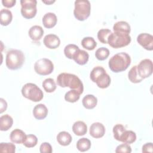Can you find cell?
I'll return each instance as SVG.
<instances>
[{
    "instance_id": "obj_1",
    "label": "cell",
    "mask_w": 153,
    "mask_h": 153,
    "mask_svg": "<svg viewBox=\"0 0 153 153\" xmlns=\"http://www.w3.org/2000/svg\"><path fill=\"white\" fill-rule=\"evenodd\" d=\"M57 83L61 87H69L76 90L80 94L83 93L84 85L81 80L75 75L61 73L57 77Z\"/></svg>"
},
{
    "instance_id": "obj_2",
    "label": "cell",
    "mask_w": 153,
    "mask_h": 153,
    "mask_svg": "<svg viewBox=\"0 0 153 153\" xmlns=\"http://www.w3.org/2000/svg\"><path fill=\"white\" fill-rule=\"evenodd\" d=\"M131 64V57L126 53L121 52L114 55L109 60V69L114 72L126 71Z\"/></svg>"
},
{
    "instance_id": "obj_3",
    "label": "cell",
    "mask_w": 153,
    "mask_h": 153,
    "mask_svg": "<svg viewBox=\"0 0 153 153\" xmlns=\"http://www.w3.org/2000/svg\"><path fill=\"white\" fill-rule=\"evenodd\" d=\"M91 80L96 82L98 87L100 88H106L111 84V78L106 72L105 69L102 66L94 67L90 74Z\"/></svg>"
},
{
    "instance_id": "obj_4",
    "label": "cell",
    "mask_w": 153,
    "mask_h": 153,
    "mask_svg": "<svg viewBox=\"0 0 153 153\" xmlns=\"http://www.w3.org/2000/svg\"><path fill=\"white\" fill-rule=\"evenodd\" d=\"M24 62L25 55L21 50L12 49L7 52L5 64L9 69L17 70L21 68Z\"/></svg>"
},
{
    "instance_id": "obj_5",
    "label": "cell",
    "mask_w": 153,
    "mask_h": 153,
    "mask_svg": "<svg viewBox=\"0 0 153 153\" xmlns=\"http://www.w3.org/2000/svg\"><path fill=\"white\" fill-rule=\"evenodd\" d=\"M131 42L129 34L114 32H111L108 38V44L114 48H119L128 45Z\"/></svg>"
},
{
    "instance_id": "obj_6",
    "label": "cell",
    "mask_w": 153,
    "mask_h": 153,
    "mask_svg": "<svg viewBox=\"0 0 153 153\" xmlns=\"http://www.w3.org/2000/svg\"><path fill=\"white\" fill-rule=\"evenodd\" d=\"M74 5V15L78 20L84 21L90 16L91 4L89 1L76 0Z\"/></svg>"
},
{
    "instance_id": "obj_7",
    "label": "cell",
    "mask_w": 153,
    "mask_h": 153,
    "mask_svg": "<svg viewBox=\"0 0 153 153\" xmlns=\"http://www.w3.org/2000/svg\"><path fill=\"white\" fill-rule=\"evenodd\" d=\"M22 94L26 99L33 102L41 101L43 97L42 91L33 83H26L22 88Z\"/></svg>"
},
{
    "instance_id": "obj_8",
    "label": "cell",
    "mask_w": 153,
    "mask_h": 153,
    "mask_svg": "<svg viewBox=\"0 0 153 153\" xmlns=\"http://www.w3.org/2000/svg\"><path fill=\"white\" fill-rule=\"evenodd\" d=\"M21 14L22 16L27 19L33 18L37 12L36 0H21Z\"/></svg>"
},
{
    "instance_id": "obj_9",
    "label": "cell",
    "mask_w": 153,
    "mask_h": 153,
    "mask_svg": "<svg viewBox=\"0 0 153 153\" xmlns=\"http://www.w3.org/2000/svg\"><path fill=\"white\" fill-rule=\"evenodd\" d=\"M34 69L36 73L40 75H47L53 72L54 65L48 59L42 58L35 63Z\"/></svg>"
},
{
    "instance_id": "obj_10",
    "label": "cell",
    "mask_w": 153,
    "mask_h": 153,
    "mask_svg": "<svg viewBox=\"0 0 153 153\" xmlns=\"http://www.w3.org/2000/svg\"><path fill=\"white\" fill-rule=\"evenodd\" d=\"M137 70L139 76L143 79L150 76L153 71L152 60L149 59L142 60L137 66Z\"/></svg>"
},
{
    "instance_id": "obj_11",
    "label": "cell",
    "mask_w": 153,
    "mask_h": 153,
    "mask_svg": "<svg viewBox=\"0 0 153 153\" xmlns=\"http://www.w3.org/2000/svg\"><path fill=\"white\" fill-rule=\"evenodd\" d=\"M137 42L145 50H153V36L147 33H140L137 37Z\"/></svg>"
},
{
    "instance_id": "obj_12",
    "label": "cell",
    "mask_w": 153,
    "mask_h": 153,
    "mask_svg": "<svg viewBox=\"0 0 153 153\" xmlns=\"http://www.w3.org/2000/svg\"><path fill=\"white\" fill-rule=\"evenodd\" d=\"M105 133V128L104 126L99 122L93 123L90 127V134L94 138H100Z\"/></svg>"
},
{
    "instance_id": "obj_13",
    "label": "cell",
    "mask_w": 153,
    "mask_h": 153,
    "mask_svg": "<svg viewBox=\"0 0 153 153\" xmlns=\"http://www.w3.org/2000/svg\"><path fill=\"white\" fill-rule=\"evenodd\" d=\"M44 44L50 49H56L60 44V40L55 34H48L45 36L43 39Z\"/></svg>"
},
{
    "instance_id": "obj_14",
    "label": "cell",
    "mask_w": 153,
    "mask_h": 153,
    "mask_svg": "<svg viewBox=\"0 0 153 153\" xmlns=\"http://www.w3.org/2000/svg\"><path fill=\"white\" fill-rule=\"evenodd\" d=\"M57 19L56 15L53 13H47L42 17V22L44 26L46 28L50 29L55 26L57 23Z\"/></svg>"
},
{
    "instance_id": "obj_15",
    "label": "cell",
    "mask_w": 153,
    "mask_h": 153,
    "mask_svg": "<svg viewBox=\"0 0 153 153\" xmlns=\"http://www.w3.org/2000/svg\"><path fill=\"white\" fill-rule=\"evenodd\" d=\"M48 109L47 106L42 103L36 105L33 109V115L37 120L44 119L48 114Z\"/></svg>"
},
{
    "instance_id": "obj_16",
    "label": "cell",
    "mask_w": 153,
    "mask_h": 153,
    "mask_svg": "<svg viewBox=\"0 0 153 153\" xmlns=\"http://www.w3.org/2000/svg\"><path fill=\"white\" fill-rule=\"evenodd\" d=\"M29 37L33 41H39L44 35V30L42 27L38 25H34L32 26L28 32Z\"/></svg>"
},
{
    "instance_id": "obj_17",
    "label": "cell",
    "mask_w": 153,
    "mask_h": 153,
    "mask_svg": "<svg viewBox=\"0 0 153 153\" xmlns=\"http://www.w3.org/2000/svg\"><path fill=\"white\" fill-rule=\"evenodd\" d=\"M26 136V135L23 131L19 128H16L11 132L10 138L13 143L20 144L23 143Z\"/></svg>"
},
{
    "instance_id": "obj_18",
    "label": "cell",
    "mask_w": 153,
    "mask_h": 153,
    "mask_svg": "<svg viewBox=\"0 0 153 153\" xmlns=\"http://www.w3.org/2000/svg\"><path fill=\"white\" fill-rule=\"evenodd\" d=\"M89 59L88 53L83 50L79 49L73 57L74 61L79 65H84L86 64Z\"/></svg>"
},
{
    "instance_id": "obj_19",
    "label": "cell",
    "mask_w": 153,
    "mask_h": 153,
    "mask_svg": "<svg viewBox=\"0 0 153 153\" xmlns=\"http://www.w3.org/2000/svg\"><path fill=\"white\" fill-rule=\"evenodd\" d=\"M72 131L76 136H81L86 134L87 131V126L84 122L78 121L74 123L72 126Z\"/></svg>"
},
{
    "instance_id": "obj_20",
    "label": "cell",
    "mask_w": 153,
    "mask_h": 153,
    "mask_svg": "<svg viewBox=\"0 0 153 153\" xmlns=\"http://www.w3.org/2000/svg\"><path fill=\"white\" fill-rule=\"evenodd\" d=\"M82 103L84 108L88 109H91L97 105V99L93 94H87L83 97Z\"/></svg>"
},
{
    "instance_id": "obj_21",
    "label": "cell",
    "mask_w": 153,
    "mask_h": 153,
    "mask_svg": "<svg viewBox=\"0 0 153 153\" xmlns=\"http://www.w3.org/2000/svg\"><path fill=\"white\" fill-rule=\"evenodd\" d=\"M13 118L8 114L2 115L0 117V130L1 131H7L13 126Z\"/></svg>"
},
{
    "instance_id": "obj_22",
    "label": "cell",
    "mask_w": 153,
    "mask_h": 153,
    "mask_svg": "<svg viewBox=\"0 0 153 153\" xmlns=\"http://www.w3.org/2000/svg\"><path fill=\"white\" fill-rule=\"evenodd\" d=\"M57 142L62 146H68L72 142V137L71 134L67 131H63L59 133L57 136Z\"/></svg>"
},
{
    "instance_id": "obj_23",
    "label": "cell",
    "mask_w": 153,
    "mask_h": 153,
    "mask_svg": "<svg viewBox=\"0 0 153 153\" xmlns=\"http://www.w3.org/2000/svg\"><path fill=\"white\" fill-rule=\"evenodd\" d=\"M113 30L114 32H120L129 34L131 31V27L127 22L119 21L114 25Z\"/></svg>"
},
{
    "instance_id": "obj_24",
    "label": "cell",
    "mask_w": 153,
    "mask_h": 153,
    "mask_svg": "<svg viewBox=\"0 0 153 153\" xmlns=\"http://www.w3.org/2000/svg\"><path fill=\"white\" fill-rule=\"evenodd\" d=\"M13 14L8 9H2L0 11V22L2 26L8 25L12 21Z\"/></svg>"
},
{
    "instance_id": "obj_25",
    "label": "cell",
    "mask_w": 153,
    "mask_h": 153,
    "mask_svg": "<svg viewBox=\"0 0 153 153\" xmlns=\"http://www.w3.org/2000/svg\"><path fill=\"white\" fill-rule=\"evenodd\" d=\"M136 140V133L131 130H126L122 134L120 141L125 143L131 144L134 142Z\"/></svg>"
},
{
    "instance_id": "obj_26",
    "label": "cell",
    "mask_w": 153,
    "mask_h": 153,
    "mask_svg": "<svg viewBox=\"0 0 153 153\" xmlns=\"http://www.w3.org/2000/svg\"><path fill=\"white\" fill-rule=\"evenodd\" d=\"M91 145V142L88 139L82 137L77 141L76 148L81 152H85L90 149Z\"/></svg>"
},
{
    "instance_id": "obj_27",
    "label": "cell",
    "mask_w": 153,
    "mask_h": 153,
    "mask_svg": "<svg viewBox=\"0 0 153 153\" xmlns=\"http://www.w3.org/2000/svg\"><path fill=\"white\" fill-rule=\"evenodd\" d=\"M81 45L83 48L88 50H93L97 46V42L93 37H84L81 41Z\"/></svg>"
},
{
    "instance_id": "obj_28",
    "label": "cell",
    "mask_w": 153,
    "mask_h": 153,
    "mask_svg": "<svg viewBox=\"0 0 153 153\" xmlns=\"http://www.w3.org/2000/svg\"><path fill=\"white\" fill-rule=\"evenodd\" d=\"M128 79L133 83H139L143 79L141 78L137 72V66H133L128 73Z\"/></svg>"
},
{
    "instance_id": "obj_29",
    "label": "cell",
    "mask_w": 153,
    "mask_h": 153,
    "mask_svg": "<svg viewBox=\"0 0 153 153\" xmlns=\"http://www.w3.org/2000/svg\"><path fill=\"white\" fill-rule=\"evenodd\" d=\"M79 49V48L78 46L75 44H68L65 46L64 48V54L67 58L69 59H72L74 56Z\"/></svg>"
},
{
    "instance_id": "obj_30",
    "label": "cell",
    "mask_w": 153,
    "mask_h": 153,
    "mask_svg": "<svg viewBox=\"0 0 153 153\" xmlns=\"http://www.w3.org/2000/svg\"><path fill=\"white\" fill-rule=\"evenodd\" d=\"M42 87L47 93H52L56 89V84L53 78H47L42 82Z\"/></svg>"
},
{
    "instance_id": "obj_31",
    "label": "cell",
    "mask_w": 153,
    "mask_h": 153,
    "mask_svg": "<svg viewBox=\"0 0 153 153\" xmlns=\"http://www.w3.org/2000/svg\"><path fill=\"white\" fill-rule=\"evenodd\" d=\"M80 94L75 90H71L65 93V99L66 101L71 103L77 102L80 97Z\"/></svg>"
},
{
    "instance_id": "obj_32",
    "label": "cell",
    "mask_w": 153,
    "mask_h": 153,
    "mask_svg": "<svg viewBox=\"0 0 153 153\" xmlns=\"http://www.w3.org/2000/svg\"><path fill=\"white\" fill-rule=\"evenodd\" d=\"M111 30L108 29H100L97 32V38L103 44H108V38L111 33Z\"/></svg>"
},
{
    "instance_id": "obj_33",
    "label": "cell",
    "mask_w": 153,
    "mask_h": 153,
    "mask_svg": "<svg viewBox=\"0 0 153 153\" xmlns=\"http://www.w3.org/2000/svg\"><path fill=\"white\" fill-rule=\"evenodd\" d=\"M109 50L104 47L99 48L95 52V56L99 60L106 59L109 55Z\"/></svg>"
},
{
    "instance_id": "obj_34",
    "label": "cell",
    "mask_w": 153,
    "mask_h": 153,
    "mask_svg": "<svg viewBox=\"0 0 153 153\" xmlns=\"http://www.w3.org/2000/svg\"><path fill=\"white\" fill-rule=\"evenodd\" d=\"M38 139L36 136L34 134H30L26 135L23 144L27 148H33L36 145Z\"/></svg>"
},
{
    "instance_id": "obj_35",
    "label": "cell",
    "mask_w": 153,
    "mask_h": 153,
    "mask_svg": "<svg viewBox=\"0 0 153 153\" xmlns=\"http://www.w3.org/2000/svg\"><path fill=\"white\" fill-rule=\"evenodd\" d=\"M16 151V146L12 143H0V152L7 153H14Z\"/></svg>"
},
{
    "instance_id": "obj_36",
    "label": "cell",
    "mask_w": 153,
    "mask_h": 153,
    "mask_svg": "<svg viewBox=\"0 0 153 153\" xmlns=\"http://www.w3.org/2000/svg\"><path fill=\"white\" fill-rule=\"evenodd\" d=\"M126 128L120 124H117L115 125L113 127L112 131L114 133V137L118 141H120V137L123 133V132L126 130Z\"/></svg>"
},
{
    "instance_id": "obj_37",
    "label": "cell",
    "mask_w": 153,
    "mask_h": 153,
    "mask_svg": "<svg viewBox=\"0 0 153 153\" xmlns=\"http://www.w3.org/2000/svg\"><path fill=\"white\" fill-rule=\"evenodd\" d=\"M131 152V148L127 143H123L119 145L115 149L116 153H130Z\"/></svg>"
},
{
    "instance_id": "obj_38",
    "label": "cell",
    "mask_w": 153,
    "mask_h": 153,
    "mask_svg": "<svg viewBox=\"0 0 153 153\" xmlns=\"http://www.w3.org/2000/svg\"><path fill=\"white\" fill-rule=\"evenodd\" d=\"M39 151L41 153H51L53 152L51 145L48 142H44L40 145Z\"/></svg>"
},
{
    "instance_id": "obj_39",
    "label": "cell",
    "mask_w": 153,
    "mask_h": 153,
    "mask_svg": "<svg viewBox=\"0 0 153 153\" xmlns=\"http://www.w3.org/2000/svg\"><path fill=\"white\" fill-rule=\"evenodd\" d=\"M142 151L143 153H148V152L152 153L153 152L152 143L149 142V143H146L145 145H143L142 146Z\"/></svg>"
},
{
    "instance_id": "obj_40",
    "label": "cell",
    "mask_w": 153,
    "mask_h": 153,
    "mask_svg": "<svg viewBox=\"0 0 153 153\" xmlns=\"http://www.w3.org/2000/svg\"><path fill=\"white\" fill-rule=\"evenodd\" d=\"M16 3V0H2V5L7 8H11L15 5Z\"/></svg>"
},
{
    "instance_id": "obj_41",
    "label": "cell",
    "mask_w": 153,
    "mask_h": 153,
    "mask_svg": "<svg viewBox=\"0 0 153 153\" xmlns=\"http://www.w3.org/2000/svg\"><path fill=\"white\" fill-rule=\"evenodd\" d=\"M0 113L2 114L3 112L5 111L7 108V103L5 99L3 98L0 99Z\"/></svg>"
},
{
    "instance_id": "obj_42",
    "label": "cell",
    "mask_w": 153,
    "mask_h": 153,
    "mask_svg": "<svg viewBox=\"0 0 153 153\" xmlns=\"http://www.w3.org/2000/svg\"><path fill=\"white\" fill-rule=\"evenodd\" d=\"M55 0H48V1H47V0H42V2H43V3H44V4H48V5H50V4H53L54 2H55Z\"/></svg>"
}]
</instances>
